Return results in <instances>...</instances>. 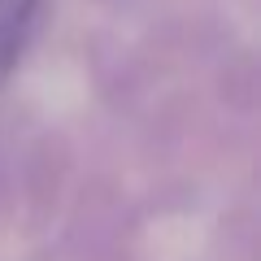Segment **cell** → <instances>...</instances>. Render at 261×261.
<instances>
[{"label": "cell", "instance_id": "6da1fadb", "mask_svg": "<svg viewBox=\"0 0 261 261\" xmlns=\"http://www.w3.org/2000/svg\"><path fill=\"white\" fill-rule=\"evenodd\" d=\"M44 5L48 0H0V87L18 70L22 53L31 48L39 18H44Z\"/></svg>", "mask_w": 261, "mask_h": 261}]
</instances>
